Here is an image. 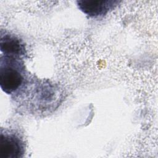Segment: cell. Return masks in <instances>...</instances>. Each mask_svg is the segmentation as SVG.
Listing matches in <instances>:
<instances>
[{"instance_id": "cell-4", "label": "cell", "mask_w": 158, "mask_h": 158, "mask_svg": "<svg viewBox=\"0 0 158 158\" xmlns=\"http://www.w3.org/2000/svg\"><path fill=\"white\" fill-rule=\"evenodd\" d=\"M0 49L6 56L19 59L26 54L25 44L23 41L9 33H1Z\"/></svg>"}, {"instance_id": "cell-3", "label": "cell", "mask_w": 158, "mask_h": 158, "mask_svg": "<svg viewBox=\"0 0 158 158\" xmlns=\"http://www.w3.org/2000/svg\"><path fill=\"white\" fill-rule=\"evenodd\" d=\"M118 4V1L113 0L78 1V8L86 15L91 18H96L106 15L114 9Z\"/></svg>"}, {"instance_id": "cell-2", "label": "cell", "mask_w": 158, "mask_h": 158, "mask_svg": "<svg viewBox=\"0 0 158 158\" xmlns=\"http://www.w3.org/2000/svg\"><path fill=\"white\" fill-rule=\"evenodd\" d=\"M25 153L23 140L15 133L1 131L0 136V158H20Z\"/></svg>"}, {"instance_id": "cell-1", "label": "cell", "mask_w": 158, "mask_h": 158, "mask_svg": "<svg viewBox=\"0 0 158 158\" xmlns=\"http://www.w3.org/2000/svg\"><path fill=\"white\" fill-rule=\"evenodd\" d=\"M19 59L1 56L0 62V86L7 94H12L22 86L24 77Z\"/></svg>"}]
</instances>
